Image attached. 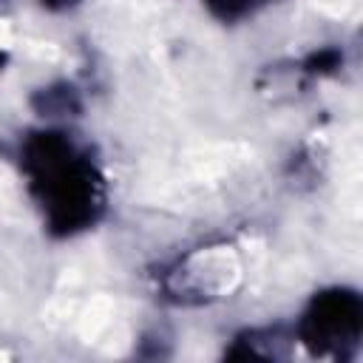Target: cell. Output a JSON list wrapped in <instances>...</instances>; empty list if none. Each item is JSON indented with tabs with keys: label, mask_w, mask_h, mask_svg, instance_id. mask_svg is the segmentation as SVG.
<instances>
[{
	"label": "cell",
	"mask_w": 363,
	"mask_h": 363,
	"mask_svg": "<svg viewBox=\"0 0 363 363\" xmlns=\"http://www.w3.org/2000/svg\"><path fill=\"white\" fill-rule=\"evenodd\" d=\"M20 167L51 230L71 235L96 221L102 210V176L91 153L62 130H40L23 139Z\"/></svg>",
	"instance_id": "6da1fadb"
},
{
	"label": "cell",
	"mask_w": 363,
	"mask_h": 363,
	"mask_svg": "<svg viewBox=\"0 0 363 363\" xmlns=\"http://www.w3.org/2000/svg\"><path fill=\"white\" fill-rule=\"evenodd\" d=\"M360 298L346 289L323 292L312 301L303 320L298 323V340H303L315 354L340 357L346 346L360 337Z\"/></svg>",
	"instance_id": "7a4b0ae2"
},
{
	"label": "cell",
	"mask_w": 363,
	"mask_h": 363,
	"mask_svg": "<svg viewBox=\"0 0 363 363\" xmlns=\"http://www.w3.org/2000/svg\"><path fill=\"white\" fill-rule=\"evenodd\" d=\"M224 255L227 252H216V250L190 255L167 275V289L179 301H207L210 295H218L221 289L230 286V278L235 272V267Z\"/></svg>",
	"instance_id": "3957f363"
},
{
	"label": "cell",
	"mask_w": 363,
	"mask_h": 363,
	"mask_svg": "<svg viewBox=\"0 0 363 363\" xmlns=\"http://www.w3.org/2000/svg\"><path fill=\"white\" fill-rule=\"evenodd\" d=\"M216 14H221L224 20H233V17H241V14H250L252 9H258L261 3L267 0H204Z\"/></svg>",
	"instance_id": "277c9868"
}]
</instances>
